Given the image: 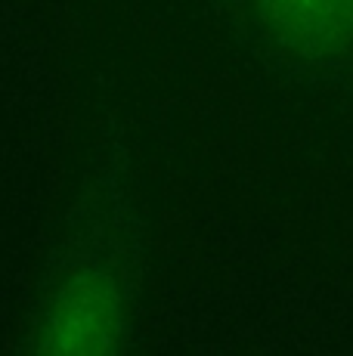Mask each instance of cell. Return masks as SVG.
Listing matches in <instances>:
<instances>
[{"label": "cell", "mask_w": 353, "mask_h": 356, "mask_svg": "<svg viewBox=\"0 0 353 356\" xmlns=\"http://www.w3.org/2000/svg\"><path fill=\"white\" fill-rule=\"evenodd\" d=\"M279 38L304 50H335L353 40V0H251Z\"/></svg>", "instance_id": "cell-1"}]
</instances>
